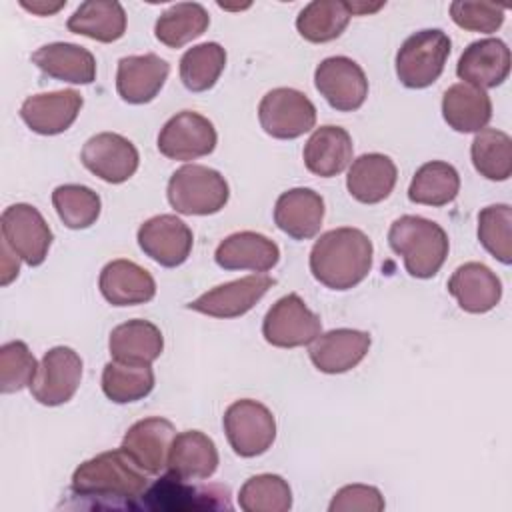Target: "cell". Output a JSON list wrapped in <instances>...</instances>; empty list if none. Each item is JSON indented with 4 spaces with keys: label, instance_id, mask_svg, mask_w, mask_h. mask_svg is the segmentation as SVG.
I'll return each instance as SVG.
<instances>
[{
    "label": "cell",
    "instance_id": "2",
    "mask_svg": "<svg viewBox=\"0 0 512 512\" xmlns=\"http://www.w3.org/2000/svg\"><path fill=\"white\" fill-rule=\"evenodd\" d=\"M148 488L146 472L122 450L102 452L72 474V492L112 506L134 508Z\"/></svg>",
    "mask_w": 512,
    "mask_h": 512
},
{
    "label": "cell",
    "instance_id": "7",
    "mask_svg": "<svg viewBox=\"0 0 512 512\" xmlns=\"http://www.w3.org/2000/svg\"><path fill=\"white\" fill-rule=\"evenodd\" d=\"M262 130L278 140H294L310 132L316 124V106L294 88H274L258 104Z\"/></svg>",
    "mask_w": 512,
    "mask_h": 512
},
{
    "label": "cell",
    "instance_id": "30",
    "mask_svg": "<svg viewBox=\"0 0 512 512\" xmlns=\"http://www.w3.org/2000/svg\"><path fill=\"white\" fill-rule=\"evenodd\" d=\"M112 360L124 364H152L164 350L160 328L148 320H128L118 324L108 338Z\"/></svg>",
    "mask_w": 512,
    "mask_h": 512
},
{
    "label": "cell",
    "instance_id": "42",
    "mask_svg": "<svg viewBox=\"0 0 512 512\" xmlns=\"http://www.w3.org/2000/svg\"><path fill=\"white\" fill-rule=\"evenodd\" d=\"M36 358L28 350L26 342L12 340L2 344L0 348V390L4 394L20 392L22 388H30L38 372Z\"/></svg>",
    "mask_w": 512,
    "mask_h": 512
},
{
    "label": "cell",
    "instance_id": "8",
    "mask_svg": "<svg viewBox=\"0 0 512 512\" xmlns=\"http://www.w3.org/2000/svg\"><path fill=\"white\" fill-rule=\"evenodd\" d=\"M2 242L28 266H40L52 246V230L32 204H12L0 216Z\"/></svg>",
    "mask_w": 512,
    "mask_h": 512
},
{
    "label": "cell",
    "instance_id": "35",
    "mask_svg": "<svg viewBox=\"0 0 512 512\" xmlns=\"http://www.w3.org/2000/svg\"><path fill=\"white\" fill-rule=\"evenodd\" d=\"M350 18L352 12L348 2L314 0L300 10L296 18V30L304 40L312 44H324L336 40L346 30Z\"/></svg>",
    "mask_w": 512,
    "mask_h": 512
},
{
    "label": "cell",
    "instance_id": "14",
    "mask_svg": "<svg viewBox=\"0 0 512 512\" xmlns=\"http://www.w3.org/2000/svg\"><path fill=\"white\" fill-rule=\"evenodd\" d=\"M80 160L86 170L108 184H122L134 176L140 164L136 146L116 132H100L86 140Z\"/></svg>",
    "mask_w": 512,
    "mask_h": 512
},
{
    "label": "cell",
    "instance_id": "24",
    "mask_svg": "<svg viewBox=\"0 0 512 512\" xmlns=\"http://www.w3.org/2000/svg\"><path fill=\"white\" fill-rule=\"evenodd\" d=\"M98 288L112 306L146 304L156 296V282L152 274L124 258L112 260L102 268Z\"/></svg>",
    "mask_w": 512,
    "mask_h": 512
},
{
    "label": "cell",
    "instance_id": "23",
    "mask_svg": "<svg viewBox=\"0 0 512 512\" xmlns=\"http://www.w3.org/2000/svg\"><path fill=\"white\" fill-rule=\"evenodd\" d=\"M324 220V200L312 188H292L274 204V224L294 240L314 238Z\"/></svg>",
    "mask_w": 512,
    "mask_h": 512
},
{
    "label": "cell",
    "instance_id": "44",
    "mask_svg": "<svg viewBox=\"0 0 512 512\" xmlns=\"http://www.w3.org/2000/svg\"><path fill=\"white\" fill-rule=\"evenodd\" d=\"M386 508L384 496L370 484L342 486L330 500V512H382Z\"/></svg>",
    "mask_w": 512,
    "mask_h": 512
},
{
    "label": "cell",
    "instance_id": "40",
    "mask_svg": "<svg viewBox=\"0 0 512 512\" xmlns=\"http://www.w3.org/2000/svg\"><path fill=\"white\" fill-rule=\"evenodd\" d=\"M52 204L58 218L70 230L90 228L100 216V196L82 184H62L52 192Z\"/></svg>",
    "mask_w": 512,
    "mask_h": 512
},
{
    "label": "cell",
    "instance_id": "38",
    "mask_svg": "<svg viewBox=\"0 0 512 512\" xmlns=\"http://www.w3.org/2000/svg\"><path fill=\"white\" fill-rule=\"evenodd\" d=\"M226 66V50L218 42L188 48L180 58V80L190 92L210 90Z\"/></svg>",
    "mask_w": 512,
    "mask_h": 512
},
{
    "label": "cell",
    "instance_id": "1",
    "mask_svg": "<svg viewBox=\"0 0 512 512\" xmlns=\"http://www.w3.org/2000/svg\"><path fill=\"white\" fill-rule=\"evenodd\" d=\"M374 246L370 238L350 226L324 232L310 250L312 276L330 290L358 286L372 268Z\"/></svg>",
    "mask_w": 512,
    "mask_h": 512
},
{
    "label": "cell",
    "instance_id": "39",
    "mask_svg": "<svg viewBox=\"0 0 512 512\" xmlns=\"http://www.w3.org/2000/svg\"><path fill=\"white\" fill-rule=\"evenodd\" d=\"M238 506L244 512H288L292 508V490L278 474H256L242 484Z\"/></svg>",
    "mask_w": 512,
    "mask_h": 512
},
{
    "label": "cell",
    "instance_id": "36",
    "mask_svg": "<svg viewBox=\"0 0 512 512\" xmlns=\"http://www.w3.org/2000/svg\"><path fill=\"white\" fill-rule=\"evenodd\" d=\"M470 156L476 172L488 180L504 182L512 174V140L502 130L482 128L476 132Z\"/></svg>",
    "mask_w": 512,
    "mask_h": 512
},
{
    "label": "cell",
    "instance_id": "21",
    "mask_svg": "<svg viewBox=\"0 0 512 512\" xmlns=\"http://www.w3.org/2000/svg\"><path fill=\"white\" fill-rule=\"evenodd\" d=\"M170 72V64L158 54L124 56L116 70L118 96L128 104H146L158 96Z\"/></svg>",
    "mask_w": 512,
    "mask_h": 512
},
{
    "label": "cell",
    "instance_id": "6",
    "mask_svg": "<svg viewBox=\"0 0 512 512\" xmlns=\"http://www.w3.org/2000/svg\"><path fill=\"white\" fill-rule=\"evenodd\" d=\"M222 426L230 448L242 458L264 454L276 440L274 414L250 398L232 402L222 416Z\"/></svg>",
    "mask_w": 512,
    "mask_h": 512
},
{
    "label": "cell",
    "instance_id": "28",
    "mask_svg": "<svg viewBox=\"0 0 512 512\" xmlns=\"http://www.w3.org/2000/svg\"><path fill=\"white\" fill-rule=\"evenodd\" d=\"M352 138L340 126H320L308 138L302 158L308 172L320 178H332L342 174L352 162Z\"/></svg>",
    "mask_w": 512,
    "mask_h": 512
},
{
    "label": "cell",
    "instance_id": "16",
    "mask_svg": "<svg viewBox=\"0 0 512 512\" xmlns=\"http://www.w3.org/2000/svg\"><path fill=\"white\" fill-rule=\"evenodd\" d=\"M176 428L170 420L150 416L134 422L122 438V450L146 472L160 474L166 470L168 454Z\"/></svg>",
    "mask_w": 512,
    "mask_h": 512
},
{
    "label": "cell",
    "instance_id": "26",
    "mask_svg": "<svg viewBox=\"0 0 512 512\" xmlns=\"http://www.w3.org/2000/svg\"><path fill=\"white\" fill-rule=\"evenodd\" d=\"M218 448L200 430H186L174 436L166 470L180 480H206L218 468Z\"/></svg>",
    "mask_w": 512,
    "mask_h": 512
},
{
    "label": "cell",
    "instance_id": "41",
    "mask_svg": "<svg viewBox=\"0 0 512 512\" xmlns=\"http://www.w3.org/2000/svg\"><path fill=\"white\" fill-rule=\"evenodd\" d=\"M478 240L486 252L498 262H512V208L508 204H492L478 214Z\"/></svg>",
    "mask_w": 512,
    "mask_h": 512
},
{
    "label": "cell",
    "instance_id": "11",
    "mask_svg": "<svg viewBox=\"0 0 512 512\" xmlns=\"http://www.w3.org/2000/svg\"><path fill=\"white\" fill-rule=\"evenodd\" d=\"M314 86L338 112L358 110L368 96V78L348 56L324 58L314 70Z\"/></svg>",
    "mask_w": 512,
    "mask_h": 512
},
{
    "label": "cell",
    "instance_id": "27",
    "mask_svg": "<svg viewBox=\"0 0 512 512\" xmlns=\"http://www.w3.org/2000/svg\"><path fill=\"white\" fill-rule=\"evenodd\" d=\"M398 180L396 164L390 156L380 152L362 154L356 158L346 176L350 196L362 204H378L386 200Z\"/></svg>",
    "mask_w": 512,
    "mask_h": 512
},
{
    "label": "cell",
    "instance_id": "15",
    "mask_svg": "<svg viewBox=\"0 0 512 512\" xmlns=\"http://www.w3.org/2000/svg\"><path fill=\"white\" fill-rule=\"evenodd\" d=\"M274 278L266 274H250L200 294L188 304V310L212 316V318H238L250 312L256 302L274 286Z\"/></svg>",
    "mask_w": 512,
    "mask_h": 512
},
{
    "label": "cell",
    "instance_id": "46",
    "mask_svg": "<svg viewBox=\"0 0 512 512\" xmlns=\"http://www.w3.org/2000/svg\"><path fill=\"white\" fill-rule=\"evenodd\" d=\"M20 6L22 8H26L28 12H32V14H38V16H50V14H54V12H58L60 8H64L66 6V2H54V4H50V2H42V0H38V2H20Z\"/></svg>",
    "mask_w": 512,
    "mask_h": 512
},
{
    "label": "cell",
    "instance_id": "37",
    "mask_svg": "<svg viewBox=\"0 0 512 512\" xmlns=\"http://www.w3.org/2000/svg\"><path fill=\"white\" fill-rule=\"evenodd\" d=\"M154 388V372L150 364L108 362L102 370V392L116 404L138 402Z\"/></svg>",
    "mask_w": 512,
    "mask_h": 512
},
{
    "label": "cell",
    "instance_id": "33",
    "mask_svg": "<svg viewBox=\"0 0 512 512\" xmlns=\"http://www.w3.org/2000/svg\"><path fill=\"white\" fill-rule=\"evenodd\" d=\"M460 192L458 170L442 160L422 164L408 186V200L424 206H446Z\"/></svg>",
    "mask_w": 512,
    "mask_h": 512
},
{
    "label": "cell",
    "instance_id": "10",
    "mask_svg": "<svg viewBox=\"0 0 512 512\" xmlns=\"http://www.w3.org/2000/svg\"><path fill=\"white\" fill-rule=\"evenodd\" d=\"M218 142L214 124L192 110L174 114L158 134V150L170 160H196L214 152Z\"/></svg>",
    "mask_w": 512,
    "mask_h": 512
},
{
    "label": "cell",
    "instance_id": "4",
    "mask_svg": "<svg viewBox=\"0 0 512 512\" xmlns=\"http://www.w3.org/2000/svg\"><path fill=\"white\" fill-rule=\"evenodd\" d=\"M166 194L178 214L208 216L226 206L230 188L218 170L202 164H186L170 176Z\"/></svg>",
    "mask_w": 512,
    "mask_h": 512
},
{
    "label": "cell",
    "instance_id": "17",
    "mask_svg": "<svg viewBox=\"0 0 512 512\" xmlns=\"http://www.w3.org/2000/svg\"><path fill=\"white\" fill-rule=\"evenodd\" d=\"M84 98L76 90H56L28 96L20 106L24 124L42 136L66 132L80 114Z\"/></svg>",
    "mask_w": 512,
    "mask_h": 512
},
{
    "label": "cell",
    "instance_id": "31",
    "mask_svg": "<svg viewBox=\"0 0 512 512\" xmlns=\"http://www.w3.org/2000/svg\"><path fill=\"white\" fill-rule=\"evenodd\" d=\"M442 116L456 132H480L492 118V100L486 90L458 82L442 96Z\"/></svg>",
    "mask_w": 512,
    "mask_h": 512
},
{
    "label": "cell",
    "instance_id": "12",
    "mask_svg": "<svg viewBox=\"0 0 512 512\" xmlns=\"http://www.w3.org/2000/svg\"><path fill=\"white\" fill-rule=\"evenodd\" d=\"M80 380L82 358L68 346H54L42 356L30 392L44 406H60L72 400Z\"/></svg>",
    "mask_w": 512,
    "mask_h": 512
},
{
    "label": "cell",
    "instance_id": "25",
    "mask_svg": "<svg viewBox=\"0 0 512 512\" xmlns=\"http://www.w3.org/2000/svg\"><path fill=\"white\" fill-rule=\"evenodd\" d=\"M448 292L464 312L486 314L500 302L502 282L486 264L466 262L452 272Z\"/></svg>",
    "mask_w": 512,
    "mask_h": 512
},
{
    "label": "cell",
    "instance_id": "5",
    "mask_svg": "<svg viewBox=\"0 0 512 512\" xmlns=\"http://www.w3.org/2000/svg\"><path fill=\"white\" fill-rule=\"evenodd\" d=\"M452 42L446 32L428 28L408 36L396 52V76L412 90L432 86L444 72Z\"/></svg>",
    "mask_w": 512,
    "mask_h": 512
},
{
    "label": "cell",
    "instance_id": "45",
    "mask_svg": "<svg viewBox=\"0 0 512 512\" xmlns=\"http://www.w3.org/2000/svg\"><path fill=\"white\" fill-rule=\"evenodd\" d=\"M14 256V252L2 242V286H6V284H10L12 282V278H16L18 276V270H20V262H18V258L16 260H12V264H10V258Z\"/></svg>",
    "mask_w": 512,
    "mask_h": 512
},
{
    "label": "cell",
    "instance_id": "18",
    "mask_svg": "<svg viewBox=\"0 0 512 512\" xmlns=\"http://www.w3.org/2000/svg\"><path fill=\"white\" fill-rule=\"evenodd\" d=\"M310 360L324 374H344L356 368L370 350L372 338L364 330L336 328L310 342Z\"/></svg>",
    "mask_w": 512,
    "mask_h": 512
},
{
    "label": "cell",
    "instance_id": "13",
    "mask_svg": "<svg viewBox=\"0 0 512 512\" xmlns=\"http://www.w3.org/2000/svg\"><path fill=\"white\" fill-rule=\"evenodd\" d=\"M140 250L164 268L184 264L192 252L194 234L186 222L174 214H158L148 218L136 234Z\"/></svg>",
    "mask_w": 512,
    "mask_h": 512
},
{
    "label": "cell",
    "instance_id": "32",
    "mask_svg": "<svg viewBox=\"0 0 512 512\" xmlns=\"http://www.w3.org/2000/svg\"><path fill=\"white\" fill-rule=\"evenodd\" d=\"M68 30L96 42H116L126 32V12L120 2L88 0L82 2L66 22Z\"/></svg>",
    "mask_w": 512,
    "mask_h": 512
},
{
    "label": "cell",
    "instance_id": "22",
    "mask_svg": "<svg viewBox=\"0 0 512 512\" xmlns=\"http://www.w3.org/2000/svg\"><path fill=\"white\" fill-rule=\"evenodd\" d=\"M214 260L224 270L268 272L278 264L280 248L274 240L260 232L242 230L226 236L218 244Z\"/></svg>",
    "mask_w": 512,
    "mask_h": 512
},
{
    "label": "cell",
    "instance_id": "3",
    "mask_svg": "<svg viewBox=\"0 0 512 512\" xmlns=\"http://www.w3.org/2000/svg\"><path fill=\"white\" fill-rule=\"evenodd\" d=\"M390 248L402 256L404 268L414 278H432L440 272L448 256V234L440 224L424 216L406 214L392 222L388 230Z\"/></svg>",
    "mask_w": 512,
    "mask_h": 512
},
{
    "label": "cell",
    "instance_id": "29",
    "mask_svg": "<svg viewBox=\"0 0 512 512\" xmlns=\"http://www.w3.org/2000/svg\"><path fill=\"white\" fill-rule=\"evenodd\" d=\"M32 62L50 78L70 84H92L96 80V58L90 50L72 42H52L32 54Z\"/></svg>",
    "mask_w": 512,
    "mask_h": 512
},
{
    "label": "cell",
    "instance_id": "19",
    "mask_svg": "<svg viewBox=\"0 0 512 512\" xmlns=\"http://www.w3.org/2000/svg\"><path fill=\"white\" fill-rule=\"evenodd\" d=\"M456 74L476 88H496L510 74V48L498 38H482L464 48Z\"/></svg>",
    "mask_w": 512,
    "mask_h": 512
},
{
    "label": "cell",
    "instance_id": "43",
    "mask_svg": "<svg viewBox=\"0 0 512 512\" xmlns=\"http://www.w3.org/2000/svg\"><path fill=\"white\" fill-rule=\"evenodd\" d=\"M450 16L456 26L470 32H496L504 22V8L490 2L456 0L450 4Z\"/></svg>",
    "mask_w": 512,
    "mask_h": 512
},
{
    "label": "cell",
    "instance_id": "9",
    "mask_svg": "<svg viewBox=\"0 0 512 512\" xmlns=\"http://www.w3.org/2000/svg\"><path fill=\"white\" fill-rule=\"evenodd\" d=\"M322 334V322L298 294H286L272 304L262 322V336L276 348H298Z\"/></svg>",
    "mask_w": 512,
    "mask_h": 512
},
{
    "label": "cell",
    "instance_id": "20",
    "mask_svg": "<svg viewBox=\"0 0 512 512\" xmlns=\"http://www.w3.org/2000/svg\"><path fill=\"white\" fill-rule=\"evenodd\" d=\"M172 474L158 480L142 496V506L150 510H200V508H230L228 490L220 486H190Z\"/></svg>",
    "mask_w": 512,
    "mask_h": 512
},
{
    "label": "cell",
    "instance_id": "34",
    "mask_svg": "<svg viewBox=\"0 0 512 512\" xmlns=\"http://www.w3.org/2000/svg\"><path fill=\"white\" fill-rule=\"evenodd\" d=\"M208 24L210 16L202 4L178 2L158 16L154 36L168 48H182L202 36L208 30Z\"/></svg>",
    "mask_w": 512,
    "mask_h": 512
}]
</instances>
